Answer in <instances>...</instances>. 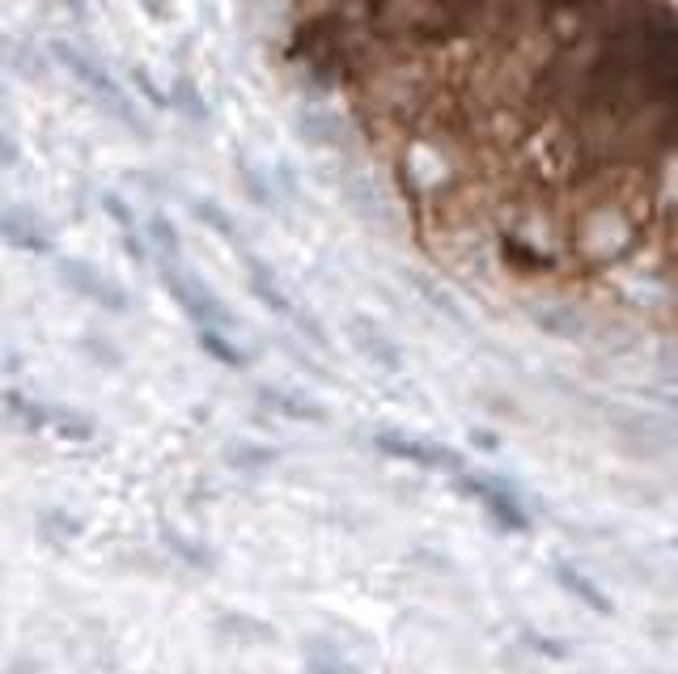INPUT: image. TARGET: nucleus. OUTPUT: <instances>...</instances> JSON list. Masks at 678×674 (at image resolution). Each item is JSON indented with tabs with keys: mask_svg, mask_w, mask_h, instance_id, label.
Returning a JSON list of instances; mask_svg holds the SVG:
<instances>
[{
	"mask_svg": "<svg viewBox=\"0 0 678 674\" xmlns=\"http://www.w3.org/2000/svg\"><path fill=\"white\" fill-rule=\"evenodd\" d=\"M467 492H475L479 501H484V505L496 513V518H501V522H509V526H517V530L526 526V518H522V509H517V501H509V496H501L496 488H488V484L471 480V484H467Z\"/></svg>",
	"mask_w": 678,
	"mask_h": 674,
	"instance_id": "nucleus-1",
	"label": "nucleus"
},
{
	"mask_svg": "<svg viewBox=\"0 0 678 674\" xmlns=\"http://www.w3.org/2000/svg\"><path fill=\"white\" fill-rule=\"evenodd\" d=\"M200 340H204V348H208L217 361H225V365H242V357H238L234 348H225V344H221V335H217V331H208V327H204V331H200Z\"/></svg>",
	"mask_w": 678,
	"mask_h": 674,
	"instance_id": "nucleus-2",
	"label": "nucleus"
},
{
	"mask_svg": "<svg viewBox=\"0 0 678 674\" xmlns=\"http://www.w3.org/2000/svg\"><path fill=\"white\" fill-rule=\"evenodd\" d=\"M564 581H568V590H577V594H581L585 602H590V607H606V598H598V594H594L590 585H585V581H581L577 573H564Z\"/></svg>",
	"mask_w": 678,
	"mask_h": 674,
	"instance_id": "nucleus-3",
	"label": "nucleus"
}]
</instances>
